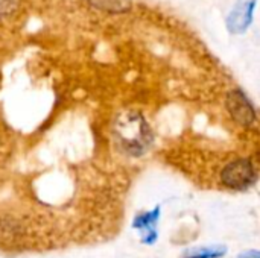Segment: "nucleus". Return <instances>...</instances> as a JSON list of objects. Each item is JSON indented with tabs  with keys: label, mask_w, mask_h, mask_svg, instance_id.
I'll return each instance as SVG.
<instances>
[{
	"label": "nucleus",
	"mask_w": 260,
	"mask_h": 258,
	"mask_svg": "<svg viewBox=\"0 0 260 258\" xmlns=\"http://www.w3.org/2000/svg\"><path fill=\"white\" fill-rule=\"evenodd\" d=\"M256 181V172L250 161L238 160L229 164L222 172V182L236 190H245Z\"/></svg>",
	"instance_id": "obj_1"
},
{
	"label": "nucleus",
	"mask_w": 260,
	"mask_h": 258,
	"mask_svg": "<svg viewBox=\"0 0 260 258\" xmlns=\"http://www.w3.org/2000/svg\"><path fill=\"white\" fill-rule=\"evenodd\" d=\"M229 109L235 120H238L242 125H250L254 120V109L251 103L247 100V97L241 91H233L229 96Z\"/></svg>",
	"instance_id": "obj_2"
},
{
	"label": "nucleus",
	"mask_w": 260,
	"mask_h": 258,
	"mask_svg": "<svg viewBox=\"0 0 260 258\" xmlns=\"http://www.w3.org/2000/svg\"><path fill=\"white\" fill-rule=\"evenodd\" d=\"M158 213H160V210H158V208H155L152 213L142 214V216H139V217L134 220V228H139V230H148V236L143 239V243L151 245V243H154V242H155V239H157V233H155L154 225H155V222H157V219H158Z\"/></svg>",
	"instance_id": "obj_3"
},
{
	"label": "nucleus",
	"mask_w": 260,
	"mask_h": 258,
	"mask_svg": "<svg viewBox=\"0 0 260 258\" xmlns=\"http://www.w3.org/2000/svg\"><path fill=\"white\" fill-rule=\"evenodd\" d=\"M225 255V248L221 246H213V248H201V249H193L187 252L184 258H219Z\"/></svg>",
	"instance_id": "obj_4"
},
{
	"label": "nucleus",
	"mask_w": 260,
	"mask_h": 258,
	"mask_svg": "<svg viewBox=\"0 0 260 258\" xmlns=\"http://www.w3.org/2000/svg\"><path fill=\"white\" fill-rule=\"evenodd\" d=\"M94 5H98L102 9H110V11H123L128 8L129 0H93Z\"/></svg>",
	"instance_id": "obj_5"
},
{
	"label": "nucleus",
	"mask_w": 260,
	"mask_h": 258,
	"mask_svg": "<svg viewBox=\"0 0 260 258\" xmlns=\"http://www.w3.org/2000/svg\"><path fill=\"white\" fill-rule=\"evenodd\" d=\"M18 0H0V18L12 14L17 9Z\"/></svg>",
	"instance_id": "obj_6"
},
{
	"label": "nucleus",
	"mask_w": 260,
	"mask_h": 258,
	"mask_svg": "<svg viewBox=\"0 0 260 258\" xmlns=\"http://www.w3.org/2000/svg\"><path fill=\"white\" fill-rule=\"evenodd\" d=\"M239 258H260L259 251H247V252L241 254V257Z\"/></svg>",
	"instance_id": "obj_7"
}]
</instances>
